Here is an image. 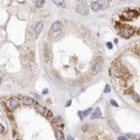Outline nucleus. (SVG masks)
<instances>
[{
	"label": "nucleus",
	"mask_w": 140,
	"mask_h": 140,
	"mask_svg": "<svg viewBox=\"0 0 140 140\" xmlns=\"http://www.w3.org/2000/svg\"><path fill=\"white\" fill-rule=\"evenodd\" d=\"M90 68H91V73L93 75H96L99 74L103 68V57L102 55H96L92 62H91V65H90Z\"/></svg>",
	"instance_id": "f257e3e1"
},
{
	"label": "nucleus",
	"mask_w": 140,
	"mask_h": 140,
	"mask_svg": "<svg viewBox=\"0 0 140 140\" xmlns=\"http://www.w3.org/2000/svg\"><path fill=\"white\" fill-rule=\"evenodd\" d=\"M5 104H6L7 109H8L9 111H14L15 109H17L18 107H19L20 101H19V99L16 98V96H11V98L7 99V101L5 102Z\"/></svg>",
	"instance_id": "f03ea898"
},
{
	"label": "nucleus",
	"mask_w": 140,
	"mask_h": 140,
	"mask_svg": "<svg viewBox=\"0 0 140 140\" xmlns=\"http://www.w3.org/2000/svg\"><path fill=\"white\" fill-rule=\"evenodd\" d=\"M52 59H53L52 49L48 47V45H45V47H44V61H45V63L50 65L52 64Z\"/></svg>",
	"instance_id": "7ed1b4c3"
},
{
	"label": "nucleus",
	"mask_w": 140,
	"mask_h": 140,
	"mask_svg": "<svg viewBox=\"0 0 140 140\" xmlns=\"http://www.w3.org/2000/svg\"><path fill=\"white\" fill-rule=\"evenodd\" d=\"M119 32H120V35L122 36L123 38H129L130 36L133 34V29L131 27L129 26H122L119 28Z\"/></svg>",
	"instance_id": "20e7f679"
},
{
	"label": "nucleus",
	"mask_w": 140,
	"mask_h": 140,
	"mask_svg": "<svg viewBox=\"0 0 140 140\" xmlns=\"http://www.w3.org/2000/svg\"><path fill=\"white\" fill-rule=\"evenodd\" d=\"M138 12L134 11V10H128V11H124L123 14H121V18L123 20H131L134 17H137Z\"/></svg>",
	"instance_id": "39448f33"
},
{
	"label": "nucleus",
	"mask_w": 140,
	"mask_h": 140,
	"mask_svg": "<svg viewBox=\"0 0 140 140\" xmlns=\"http://www.w3.org/2000/svg\"><path fill=\"white\" fill-rule=\"evenodd\" d=\"M76 12L80 14V15H83V16H86L89 14V8L85 3H80L79 6L76 7Z\"/></svg>",
	"instance_id": "423d86ee"
},
{
	"label": "nucleus",
	"mask_w": 140,
	"mask_h": 140,
	"mask_svg": "<svg viewBox=\"0 0 140 140\" xmlns=\"http://www.w3.org/2000/svg\"><path fill=\"white\" fill-rule=\"evenodd\" d=\"M110 75L112 77H115V79H120L121 77V71H120L119 66H112L110 68Z\"/></svg>",
	"instance_id": "0eeeda50"
},
{
	"label": "nucleus",
	"mask_w": 140,
	"mask_h": 140,
	"mask_svg": "<svg viewBox=\"0 0 140 140\" xmlns=\"http://www.w3.org/2000/svg\"><path fill=\"white\" fill-rule=\"evenodd\" d=\"M43 29H44V25H43V23H37L35 25V27H34V35L37 37V36L43 32Z\"/></svg>",
	"instance_id": "6e6552de"
},
{
	"label": "nucleus",
	"mask_w": 140,
	"mask_h": 140,
	"mask_svg": "<svg viewBox=\"0 0 140 140\" xmlns=\"http://www.w3.org/2000/svg\"><path fill=\"white\" fill-rule=\"evenodd\" d=\"M62 27H63V24H62L61 21H56V23H54L52 25V27H50V33L59 32V30L62 29Z\"/></svg>",
	"instance_id": "1a4fd4ad"
},
{
	"label": "nucleus",
	"mask_w": 140,
	"mask_h": 140,
	"mask_svg": "<svg viewBox=\"0 0 140 140\" xmlns=\"http://www.w3.org/2000/svg\"><path fill=\"white\" fill-rule=\"evenodd\" d=\"M80 33H81L82 37H84V38H92V34H91V32L88 29V28H85V27H81Z\"/></svg>",
	"instance_id": "9d476101"
},
{
	"label": "nucleus",
	"mask_w": 140,
	"mask_h": 140,
	"mask_svg": "<svg viewBox=\"0 0 140 140\" xmlns=\"http://www.w3.org/2000/svg\"><path fill=\"white\" fill-rule=\"evenodd\" d=\"M108 123H109V127H110L113 131H119V127H118V124L115 123V121H114L113 119H109Z\"/></svg>",
	"instance_id": "9b49d317"
},
{
	"label": "nucleus",
	"mask_w": 140,
	"mask_h": 140,
	"mask_svg": "<svg viewBox=\"0 0 140 140\" xmlns=\"http://www.w3.org/2000/svg\"><path fill=\"white\" fill-rule=\"evenodd\" d=\"M100 6V9H107L109 7V0H96Z\"/></svg>",
	"instance_id": "f8f14e48"
},
{
	"label": "nucleus",
	"mask_w": 140,
	"mask_h": 140,
	"mask_svg": "<svg viewBox=\"0 0 140 140\" xmlns=\"http://www.w3.org/2000/svg\"><path fill=\"white\" fill-rule=\"evenodd\" d=\"M91 80V76L89 75V74H85V75H83L82 77H80L79 80H77V82H79L80 84H83V83H86V82H89Z\"/></svg>",
	"instance_id": "ddd939ff"
},
{
	"label": "nucleus",
	"mask_w": 140,
	"mask_h": 140,
	"mask_svg": "<svg viewBox=\"0 0 140 140\" xmlns=\"http://www.w3.org/2000/svg\"><path fill=\"white\" fill-rule=\"evenodd\" d=\"M23 103L25 105H28V107H30V105H33L34 103H35V101H34L32 98H24V99H23Z\"/></svg>",
	"instance_id": "4468645a"
},
{
	"label": "nucleus",
	"mask_w": 140,
	"mask_h": 140,
	"mask_svg": "<svg viewBox=\"0 0 140 140\" xmlns=\"http://www.w3.org/2000/svg\"><path fill=\"white\" fill-rule=\"evenodd\" d=\"M54 132H55V137H56V139L61 140V139H63V138H64L63 131H61L59 129H55V130H54Z\"/></svg>",
	"instance_id": "2eb2a0df"
},
{
	"label": "nucleus",
	"mask_w": 140,
	"mask_h": 140,
	"mask_svg": "<svg viewBox=\"0 0 140 140\" xmlns=\"http://www.w3.org/2000/svg\"><path fill=\"white\" fill-rule=\"evenodd\" d=\"M36 111H38V113H41V115H44L46 114V109L44 108V107H41V105H36Z\"/></svg>",
	"instance_id": "dca6fc26"
},
{
	"label": "nucleus",
	"mask_w": 140,
	"mask_h": 140,
	"mask_svg": "<svg viewBox=\"0 0 140 140\" xmlns=\"http://www.w3.org/2000/svg\"><path fill=\"white\" fill-rule=\"evenodd\" d=\"M102 117V113H101V110H100L99 108L95 109V111H94L93 115H92V119H96V118H101Z\"/></svg>",
	"instance_id": "f3484780"
},
{
	"label": "nucleus",
	"mask_w": 140,
	"mask_h": 140,
	"mask_svg": "<svg viewBox=\"0 0 140 140\" xmlns=\"http://www.w3.org/2000/svg\"><path fill=\"white\" fill-rule=\"evenodd\" d=\"M91 8H92V10H94V11L100 10V6H99V3H98V1H93V2L91 3Z\"/></svg>",
	"instance_id": "a211bd4d"
},
{
	"label": "nucleus",
	"mask_w": 140,
	"mask_h": 140,
	"mask_svg": "<svg viewBox=\"0 0 140 140\" xmlns=\"http://www.w3.org/2000/svg\"><path fill=\"white\" fill-rule=\"evenodd\" d=\"M53 1H54V3H55L56 6L65 7V1H64V0H53Z\"/></svg>",
	"instance_id": "6ab92c4d"
},
{
	"label": "nucleus",
	"mask_w": 140,
	"mask_h": 140,
	"mask_svg": "<svg viewBox=\"0 0 140 140\" xmlns=\"http://www.w3.org/2000/svg\"><path fill=\"white\" fill-rule=\"evenodd\" d=\"M91 128H92V125H91V124H84L83 127H82V131L86 132V131H89Z\"/></svg>",
	"instance_id": "aec40b11"
},
{
	"label": "nucleus",
	"mask_w": 140,
	"mask_h": 140,
	"mask_svg": "<svg viewBox=\"0 0 140 140\" xmlns=\"http://www.w3.org/2000/svg\"><path fill=\"white\" fill-rule=\"evenodd\" d=\"M44 3H45V0H37V1H36V7L41 8V7H43Z\"/></svg>",
	"instance_id": "412c9836"
},
{
	"label": "nucleus",
	"mask_w": 140,
	"mask_h": 140,
	"mask_svg": "<svg viewBox=\"0 0 140 140\" xmlns=\"http://www.w3.org/2000/svg\"><path fill=\"white\" fill-rule=\"evenodd\" d=\"M91 111H92V109H88V110H85L83 113H82V118H85V117H88L89 114L91 113Z\"/></svg>",
	"instance_id": "4be33fe9"
},
{
	"label": "nucleus",
	"mask_w": 140,
	"mask_h": 140,
	"mask_svg": "<svg viewBox=\"0 0 140 140\" xmlns=\"http://www.w3.org/2000/svg\"><path fill=\"white\" fill-rule=\"evenodd\" d=\"M132 99H133L136 102H139V101H140V98H139V95H138L137 93H133V94H132Z\"/></svg>",
	"instance_id": "5701e85b"
},
{
	"label": "nucleus",
	"mask_w": 140,
	"mask_h": 140,
	"mask_svg": "<svg viewBox=\"0 0 140 140\" xmlns=\"http://www.w3.org/2000/svg\"><path fill=\"white\" fill-rule=\"evenodd\" d=\"M110 91H111L110 85H109V84H107V85H105V88H104V93H109Z\"/></svg>",
	"instance_id": "b1692460"
},
{
	"label": "nucleus",
	"mask_w": 140,
	"mask_h": 140,
	"mask_svg": "<svg viewBox=\"0 0 140 140\" xmlns=\"http://www.w3.org/2000/svg\"><path fill=\"white\" fill-rule=\"evenodd\" d=\"M110 103H111V105H113V107H118V103L114 101V100H111L110 101Z\"/></svg>",
	"instance_id": "393cba45"
},
{
	"label": "nucleus",
	"mask_w": 140,
	"mask_h": 140,
	"mask_svg": "<svg viewBox=\"0 0 140 140\" xmlns=\"http://www.w3.org/2000/svg\"><path fill=\"white\" fill-rule=\"evenodd\" d=\"M5 132V128H3L2 124H0V134H2Z\"/></svg>",
	"instance_id": "a878e982"
},
{
	"label": "nucleus",
	"mask_w": 140,
	"mask_h": 140,
	"mask_svg": "<svg viewBox=\"0 0 140 140\" xmlns=\"http://www.w3.org/2000/svg\"><path fill=\"white\" fill-rule=\"evenodd\" d=\"M118 139L119 140H124V139H128V138H127V136H120Z\"/></svg>",
	"instance_id": "bb28decb"
},
{
	"label": "nucleus",
	"mask_w": 140,
	"mask_h": 140,
	"mask_svg": "<svg viewBox=\"0 0 140 140\" xmlns=\"http://www.w3.org/2000/svg\"><path fill=\"white\" fill-rule=\"evenodd\" d=\"M48 93V89H45L44 91H43V94H47Z\"/></svg>",
	"instance_id": "cd10ccee"
},
{
	"label": "nucleus",
	"mask_w": 140,
	"mask_h": 140,
	"mask_svg": "<svg viewBox=\"0 0 140 140\" xmlns=\"http://www.w3.org/2000/svg\"><path fill=\"white\" fill-rule=\"evenodd\" d=\"M107 46H108L109 48H112V44H111V43H107Z\"/></svg>",
	"instance_id": "c85d7f7f"
},
{
	"label": "nucleus",
	"mask_w": 140,
	"mask_h": 140,
	"mask_svg": "<svg viewBox=\"0 0 140 140\" xmlns=\"http://www.w3.org/2000/svg\"><path fill=\"white\" fill-rule=\"evenodd\" d=\"M67 140H72V139H74L73 137H71V136H67V138H66Z\"/></svg>",
	"instance_id": "c756f323"
},
{
	"label": "nucleus",
	"mask_w": 140,
	"mask_h": 140,
	"mask_svg": "<svg viewBox=\"0 0 140 140\" xmlns=\"http://www.w3.org/2000/svg\"><path fill=\"white\" fill-rule=\"evenodd\" d=\"M1 83H2V79H1V76H0V85H1Z\"/></svg>",
	"instance_id": "7c9ffc66"
},
{
	"label": "nucleus",
	"mask_w": 140,
	"mask_h": 140,
	"mask_svg": "<svg viewBox=\"0 0 140 140\" xmlns=\"http://www.w3.org/2000/svg\"><path fill=\"white\" fill-rule=\"evenodd\" d=\"M136 139H140V134H139V136H138V138H136Z\"/></svg>",
	"instance_id": "2f4dec72"
},
{
	"label": "nucleus",
	"mask_w": 140,
	"mask_h": 140,
	"mask_svg": "<svg viewBox=\"0 0 140 140\" xmlns=\"http://www.w3.org/2000/svg\"><path fill=\"white\" fill-rule=\"evenodd\" d=\"M138 33H139V34H140V29H139V32H138Z\"/></svg>",
	"instance_id": "473e14b6"
}]
</instances>
